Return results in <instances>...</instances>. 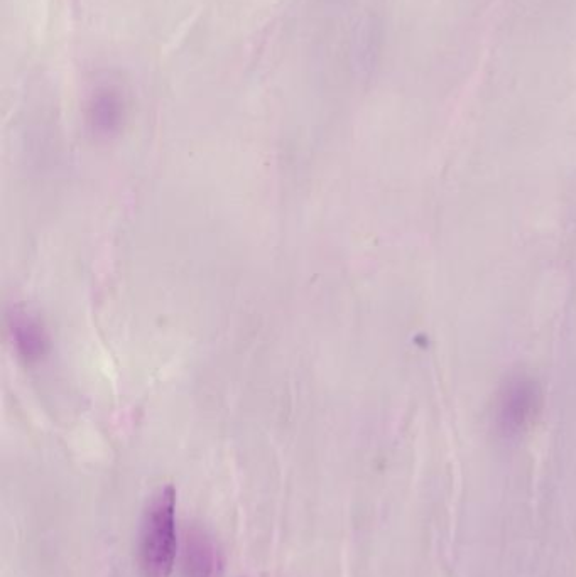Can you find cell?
I'll return each mask as SVG.
<instances>
[{
	"label": "cell",
	"mask_w": 576,
	"mask_h": 577,
	"mask_svg": "<svg viewBox=\"0 0 576 577\" xmlns=\"http://www.w3.org/2000/svg\"><path fill=\"white\" fill-rule=\"evenodd\" d=\"M176 491L164 486L147 503L139 535V577H169L176 561Z\"/></svg>",
	"instance_id": "obj_1"
},
{
	"label": "cell",
	"mask_w": 576,
	"mask_h": 577,
	"mask_svg": "<svg viewBox=\"0 0 576 577\" xmlns=\"http://www.w3.org/2000/svg\"><path fill=\"white\" fill-rule=\"evenodd\" d=\"M222 557L212 537L200 529H186L181 551V577H218Z\"/></svg>",
	"instance_id": "obj_2"
},
{
	"label": "cell",
	"mask_w": 576,
	"mask_h": 577,
	"mask_svg": "<svg viewBox=\"0 0 576 577\" xmlns=\"http://www.w3.org/2000/svg\"><path fill=\"white\" fill-rule=\"evenodd\" d=\"M93 114H95L97 124L104 125V127L114 124L117 117H119V102H117V98L110 92L98 95L95 105H93Z\"/></svg>",
	"instance_id": "obj_3"
}]
</instances>
